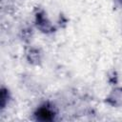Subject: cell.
<instances>
[{
	"label": "cell",
	"instance_id": "obj_1",
	"mask_svg": "<svg viewBox=\"0 0 122 122\" xmlns=\"http://www.w3.org/2000/svg\"><path fill=\"white\" fill-rule=\"evenodd\" d=\"M35 114H36L37 119L43 120V121H49L53 118L54 112L48 106H42L37 110Z\"/></svg>",
	"mask_w": 122,
	"mask_h": 122
},
{
	"label": "cell",
	"instance_id": "obj_2",
	"mask_svg": "<svg viewBox=\"0 0 122 122\" xmlns=\"http://www.w3.org/2000/svg\"><path fill=\"white\" fill-rule=\"evenodd\" d=\"M36 22H37V26L39 27V29L42 30L43 31H49L52 29V26L50 23V21L47 19V17L45 15H43L41 13L37 14Z\"/></svg>",
	"mask_w": 122,
	"mask_h": 122
},
{
	"label": "cell",
	"instance_id": "obj_3",
	"mask_svg": "<svg viewBox=\"0 0 122 122\" xmlns=\"http://www.w3.org/2000/svg\"><path fill=\"white\" fill-rule=\"evenodd\" d=\"M7 91L5 90H2L1 92V106L2 108H4L5 104H6V100L8 99V92H6Z\"/></svg>",
	"mask_w": 122,
	"mask_h": 122
},
{
	"label": "cell",
	"instance_id": "obj_4",
	"mask_svg": "<svg viewBox=\"0 0 122 122\" xmlns=\"http://www.w3.org/2000/svg\"><path fill=\"white\" fill-rule=\"evenodd\" d=\"M121 1H122V0H121Z\"/></svg>",
	"mask_w": 122,
	"mask_h": 122
}]
</instances>
